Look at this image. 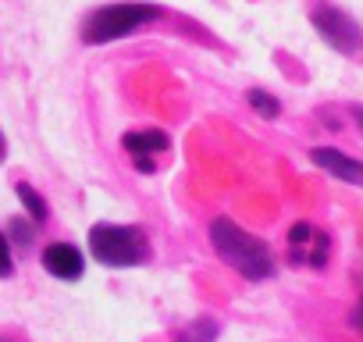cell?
<instances>
[{
    "label": "cell",
    "instance_id": "cell-16",
    "mask_svg": "<svg viewBox=\"0 0 363 342\" xmlns=\"http://www.w3.org/2000/svg\"><path fill=\"white\" fill-rule=\"evenodd\" d=\"M0 160H4V132H0Z\"/></svg>",
    "mask_w": 363,
    "mask_h": 342
},
{
    "label": "cell",
    "instance_id": "cell-18",
    "mask_svg": "<svg viewBox=\"0 0 363 342\" xmlns=\"http://www.w3.org/2000/svg\"><path fill=\"white\" fill-rule=\"evenodd\" d=\"M182 342H186V338H182Z\"/></svg>",
    "mask_w": 363,
    "mask_h": 342
},
{
    "label": "cell",
    "instance_id": "cell-3",
    "mask_svg": "<svg viewBox=\"0 0 363 342\" xmlns=\"http://www.w3.org/2000/svg\"><path fill=\"white\" fill-rule=\"evenodd\" d=\"M157 18H160V11L153 4H107L86 18L82 40L86 43H111V40L132 36L135 29H146Z\"/></svg>",
    "mask_w": 363,
    "mask_h": 342
},
{
    "label": "cell",
    "instance_id": "cell-2",
    "mask_svg": "<svg viewBox=\"0 0 363 342\" xmlns=\"http://www.w3.org/2000/svg\"><path fill=\"white\" fill-rule=\"evenodd\" d=\"M89 253L107 267H135L150 260V239L135 225H93Z\"/></svg>",
    "mask_w": 363,
    "mask_h": 342
},
{
    "label": "cell",
    "instance_id": "cell-17",
    "mask_svg": "<svg viewBox=\"0 0 363 342\" xmlns=\"http://www.w3.org/2000/svg\"><path fill=\"white\" fill-rule=\"evenodd\" d=\"M0 342H22V338H8V335H0Z\"/></svg>",
    "mask_w": 363,
    "mask_h": 342
},
{
    "label": "cell",
    "instance_id": "cell-10",
    "mask_svg": "<svg viewBox=\"0 0 363 342\" xmlns=\"http://www.w3.org/2000/svg\"><path fill=\"white\" fill-rule=\"evenodd\" d=\"M246 100H250V107H253L260 118H267V121H271V118H278V111H281V104H278L271 93H264V89H250V93H246Z\"/></svg>",
    "mask_w": 363,
    "mask_h": 342
},
{
    "label": "cell",
    "instance_id": "cell-12",
    "mask_svg": "<svg viewBox=\"0 0 363 342\" xmlns=\"http://www.w3.org/2000/svg\"><path fill=\"white\" fill-rule=\"evenodd\" d=\"M214 335H218V324L214 321H200V324L189 328V338L186 342H214Z\"/></svg>",
    "mask_w": 363,
    "mask_h": 342
},
{
    "label": "cell",
    "instance_id": "cell-11",
    "mask_svg": "<svg viewBox=\"0 0 363 342\" xmlns=\"http://www.w3.org/2000/svg\"><path fill=\"white\" fill-rule=\"evenodd\" d=\"M33 225H36L33 218H26V221H22V218H18V221H11V236L18 239V246H29V243H33V236H36V228H33Z\"/></svg>",
    "mask_w": 363,
    "mask_h": 342
},
{
    "label": "cell",
    "instance_id": "cell-5",
    "mask_svg": "<svg viewBox=\"0 0 363 342\" xmlns=\"http://www.w3.org/2000/svg\"><path fill=\"white\" fill-rule=\"evenodd\" d=\"M331 257V239L324 228L310 225V221H299L289 228V260L299 264V267H324Z\"/></svg>",
    "mask_w": 363,
    "mask_h": 342
},
{
    "label": "cell",
    "instance_id": "cell-1",
    "mask_svg": "<svg viewBox=\"0 0 363 342\" xmlns=\"http://www.w3.org/2000/svg\"><path fill=\"white\" fill-rule=\"evenodd\" d=\"M211 246H214V253L232 271H239L250 282H260V278H271L274 275V253H271V246L264 239H257L253 232H246L242 225H235L232 218H218L211 225Z\"/></svg>",
    "mask_w": 363,
    "mask_h": 342
},
{
    "label": "cell",
    "instance_id": "cell-14",
    "mask_svg": "<svg viewBox=\"0 0 363 342\" xmlns=\"http://www.w3.org/2000/svg\"><path fill=\"white\" fill-rule=\"evenodd\" d=\"M349 321H352V328H356V331L363 335V299H359V303L352 307V314H349Z\"/></svg>",
    "mask_w": 363,
    "mask_h": 342
},
{
    "label": "cell",
    "instance_id": "cell-13",
    "mask_svg": "<svg viewBox=\"0 0 363 342\" xmlns=\"http://www.w3.org/2000/svg\"><path fill=\"white\" fill-rule=\"evenodd\" d=\"M15 275V260H11V246H8V236L0 232V278H11Z\"/></svg>",
    "mask_w": 363,
    "mask_h": 342
},
{
    "label": "cell",
    "instance_id": "cell-9",
    "mask_svg": "<svg viewBox=\"0 0 363 342\" xmlns=\"http://www.w3.org/2000/svg\"><path fill=\"white\" fill-rule=\"evenodd\" d=\"M18 197H22V204H26L29 218H33L36 225H43V221H47V204H43V197H40L29 182H18Z\"/></svg>",
    "mask_w": 363,
    "mask_h": 342
},
{
    "label": "cell",
    "instance_id": "cell-4",
    "mask_svg": "<svg viewBox=\"0 0 363 342\" xmlns=\"http://www.w3.org/2000/svg\"><path fill=\"white\" fill-rule=\"evenodd\" d=\"M313 26H317L320 40H324L328 47H335L338 54H359V50H363V33H359V26H356L345 11L324 4V8L313 11Z\"/></svg>",
    "mask_w": 363,
    "mask_h": 342
},
{
    "label": "cell",
    "instance_id": "cell-8",
    "mask_svg": "<svg viewBox=\"0 0 363 342\" xmlns=\"http://www.w3.org/2000/svg\"><path fill=\"white\" fill-rule=\"evenodd\" d=\"M310 160H313L320 171H328L331 179H338V182L363 186V164H359L356 157L335 150V146H317V150H310Z\"/></svg>",
    "mask_w": 363,
    "mask_h": 342
},
{
    "label": "cell",
    "instance_id": "cell-15",
    "mask_svg": "<svg viewBox=\"0 0 363 342\" xmlns=\"http://www.w3.org/2000/svg\"><path fill=\"white\" fill-rule=\"evenodd\" d=\"M356 121H359V128H363V107H356Z\"/></svg>",
    "mask_w": 363,
    "mask_h": 342
},
{
    "label": "cell",
    "instance_id": "cell-6",
    "mask_svg": "<svg viewBox=\"0 0 363 342\" xmlns=\"http://www.w3.org/2000/svg\"><path fill=\"white\" fill-rule=\"evenodd\" d=\"M121 146L128 150L132 164L143 171V175H153V171H157V157H164L171 150V139L160 128H139V132H125Z\"/></svg>",
    "mask_w": 363,
    "mask_h": 342
},
{
    "label": "cell",
    "instance_id": "cell-7",
    "mask_svg": "<svg viewBox=\"0 0 363 342\" xmlns=\"http://www.w3.org/2000/svg\"><path fill=\"white\" fill-rule=\"evenodd\" d=\"M40 260H43L47 275H54V278H61V282H79L82 271H86V257H82V250L72 246V243H50Z\"/></svg>",
    "mask_w": 363,
    "mask_h": 342
}]
</instances>
